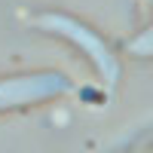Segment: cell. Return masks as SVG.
<instances>
[{
  "label": "cell",
  "instance_id": "obj_1",
  "mask_svg": "<svg viewBox=\"0 0 153 153\" xmlns=\"http://www.w3.org/2000/svg\"><path fill=\"white\" fill-rule=\"evenodd\" d=\"M138 49H141V52H153V28H150V34L141 40V46H138Z\"/></svg>",
  "mask_w": 153,
  "mask_h": 153
}]
</instances>
